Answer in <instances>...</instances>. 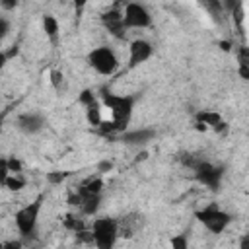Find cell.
Returning a JSON list of instances; mask_svg holds the SVG:
<instances>
[{
  "label": "cell",
  "instance_id": "1",
  "mask_svg": "<svg viewBox=\"0 0 249 249\" xmlns=\"http://www.w3.org/2000/svg\"><path fill=\"white\" fill-rule=\"evenodd\" d=\"M88 60H89V66L93 68V72H97L99 76H111L121 66V58H119L117 51L109 45H99V47L91 49Z\"/></svg>",
  "mask_w": 249,
  "mask_h": 249
},
{
  "label": "cell",
  "instance_id": "2",
  "mask_svg": "<svg viewBox=\"0 0 249 249\" xmlns=\"http://www.w3.org/2000/svg\"><path fill=\"white\" fill-rule=\"evenodd\" d=\"M123 19H124L126 29H144L152 23V18H150L148 10L138 2H128L123 8Z\"/></svg>",
  "mask_w": 249,
  "mask_h": 249
},
{
  "label": "cell",
  "instance_id": "3",
  "mask_svg": "<svg viewBox=\"0 0 249 249\" xmlns=\"http://www.w3.org/2000/svg\"><path fill=\"white\" fill-rule=\"evenodd\" d=\"M128 62L130 66H136V64H142L144 60H148L152 56V45L146 41V39H134L130 45H128Z\"/></svg>",
  "mask_w": 249,
  "mask_h": 249
},
{
  "label": "cell",
  "instance_id": "4",
  "mask_svg": "<svg viewBox=\"0 0 249 249\" xmlns=\"http://www.w3.org/2000/svg\"><path fill=\"white\" fill-rule=\"evenodd\" d=\"M16 126L23 132V134H35L45 126V121L39 113H23L16 119Z\"/></svg>",
  "mask_w": 249,
  "mask_h": 249
},
{
  "label": "cell",
  "instance_id": "5",
  "mask_svg": "<svg viewBox=\"0 0 249 249\" xmlns=\"http://www.w3.org/2000/svg\"><path fill=\"white\" fill-rule=\"evenodd\" d=\"M16 4H18V0H2V8H4V12L14 10V8H16Z\"/></svg>",
  "mask_w": 249,
  "mask_h": 249
},
{
  "label": "cell",
  "instance_id": "6",
  "mask_svg": "<svg viewBox=\"0 0 249 249\" xmlns=\"http://www.w3.org/2000/svg\"><path fill=\"white\" fill-rule=\"evenodd\" d=\"M70 2H72V4H74V6L78 8V6H84V4L88 2V0H70Z\"/></svg>",
  "mask_w": 249,
  "mask_h": 249
}]
</instances>
